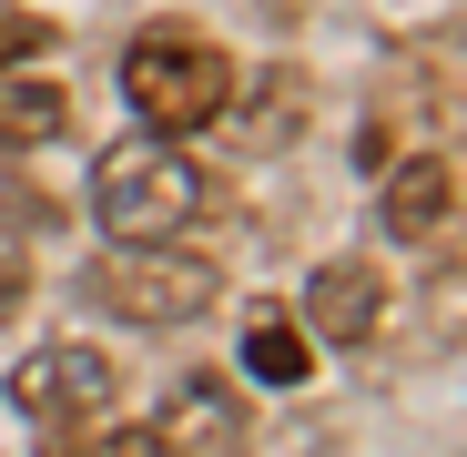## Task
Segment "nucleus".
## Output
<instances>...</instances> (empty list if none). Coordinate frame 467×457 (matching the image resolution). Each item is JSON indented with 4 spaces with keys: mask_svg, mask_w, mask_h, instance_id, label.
<instances>
[{
    "mask_svg": "<svg viewBox=\"0 0 467 457\" xmlns=\"http://www.w3.org/2000/svg\"><path fill=\"white\" fill-rule=\"evenodd\" d=\"M213 203L203 163L173 142V132H142V142H112L102 173H92V213L112 244H183V223Z\"/></svg>",
    "mask_w": 467,
    "mask_h": 457,
    "instance_id": "nucleus-1",
    "label": "nucleus"
},
{
    "mask_svg": "<svg viewBox=\"0 0 467 457\" xmlns=\"http://www.w3.org/2000/svg\"><path fill=\"white\" fill-rule=\"evenodd\" d=\"M71 132V102L51 82H21V71H0V152H41Z\"/></svg>",
    "mask_w": 467,
    "mask_h": 457,
    "instance_id": "nucleus-8",
    "label": "nucleus"
},
{
    "mask_svg": "<svg viewBox=\"0 0 467 457\" xmlns=\"http://www.w3.org/2000/svg\"><path fill=\"white\" fill-rule=\"evenodd\" d=\"M244 366L265 376V387H305V366H316V346H305V326H295V316L254 305V316H244Z\"/></svg>",
    "mask_w": 467,
    "mask_h": 457,
    "instance_id": "nucleus-9",
    "label": "nucleus"
},
{
    "mask_svg": "<svg viewBox=\"0 0 467 457\" xmlns=\"http://www.w3.org/2000/svg\"><path fill=\"white\" fill-rule=\"evenodd\" d=\"M92 295L112 305L122 326H193L203 305L223 295L213 254H173V244H122L112 265H92Z\"/></svg>",
    "mask_w": 467,
    "mask_h": 457,
    "instance_id": "nucleus-3",
    "label": "nucleus"
},
{
    "mask_svg": "<svg viewBox=\"0 0 467 457\" xmlns=\"http://www.w3.org/2000/svg\"><path fill=\"white\" fill-rule=\"evenodd\" d=\"M112 387H122V376H112L102 346H41V356L11 366V407L41 417V427H92L112 407Z\"/></svg>",
    "mask_w": 467,
    "mask_h": 457,
    "instance_id": "nucleus-4",
    "label": "nucleus"
},
{
    "mask_svg": "<svg viewBox=\"0 0 467 457\" xmlns=\"http://www.w3.org/2000/svg\"><path fill=\"white\" fill-rule=\"evenodd\" d=\"M51 457H152V427H102V437H82V447H51Z\"/></svg>",
    "mask_w": 467,
    "mask_h": 457,
    "instance_id": "nucleus-10",
    "label": "nucleus"
},
{
    "mask_svg": "<svg viewBox=\"0 0 467 457\" xmlns=\"http://www.w3.org/2000/svg\"><path fill=\"white\" fill-rule=\"evenodd\" d=\"M254 427H244V397L223 387V376H183L152 417V457H244Z\"/></svg>",
    "mask_w": 467,
    "mask_h": 457,
    "instance_id": "nucleus-5",
    "label": "nucleus"
},
{
    "mask_svg": "<svg viewBox=\"0 0 467 457\" xmlns=\"http://www.w3.org/2000/svg\"><path fill=\"white\" fill-rule=\"evenodd\" d=\"M21 305H31V254H21V244H0V326H11Z\"/></svg>",
    "mask_w": 467,
    "mask_h": 457,
    "instance_id": "nucleus-12",
    "label": "nucleus"
},
{
    "mask_svg": "<svg viewBox=\"0 0 467 457\" xmlns=\"http://www.w3.org/2000/svg\"><path fill=\"white\" fill-rule=\"evenodd\" d=\"M386 316V285L346 254V265H316V285H305V336H326V346H366Z\"/></svg>",
    "mask_w": 467,
    "mask_h": 457,
    "instance_id": "nucleus-7",
    "label": "nucleus"
},
{
    "mask_svg": "<svg viewBox=\"0 0 467 457\" xmlns=\"http://www.w3.org/2000/svg\"><path fill=\"white\" fill-rule=\"evenodd\" d=\"M122 102L152 122V132H203V122H223L234 112V61L203 41V31H142L132 51H122Z\"/></svg>",
    "mask_w": 467,
    "mask_h": 457,
    "instance_id": "nucleus-2",
    "label": "nucleus"
},
{
    "mask_svg": "<svg viewBox=\"0 0 467 457\" xmlns=\"http://www.w3.org/2000/svg\"><path fill=\"white\" fill-rule=\"evenodd\" d=\"M41 41H51V21H41V11H0V71H11V61H31Z\"/></svg>",
    "mask_w": 467,
    "mask_h": 457,
    "instance_id": "nucleus-11",
    "label": "nucleus"
},
{
    "mask_svg": "<svg viewBox=\"0 0 467 457\" xmlns=\"http://www.w3.org/2000/svg\"><path fill=\"white\" fill-rule=\"evenodd\" d=\"M376 213H386V234H397V244L447 234V213H457V163H447V152H407V163L386 173Z\"/></svg>",
    "mask_w": 467,
    "mask_h": 457,
    "instance_id": "nucleus-6",
    "label": "nucleus"
}]
</instances>
